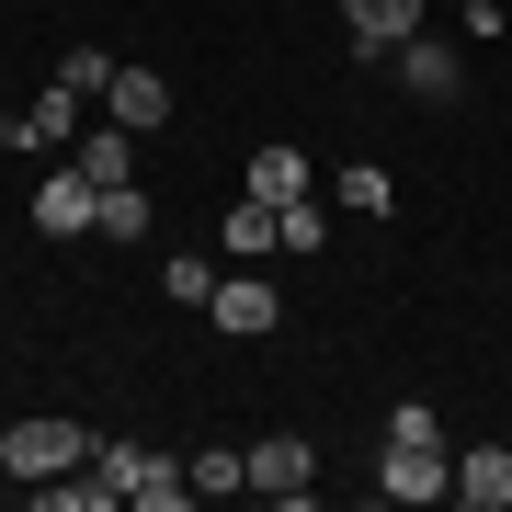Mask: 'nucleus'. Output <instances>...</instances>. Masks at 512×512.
<instances>
[{
    "label": "nucleus",
    "instance_id": "obj_8",
    "mask_svg": "<svg viewBox=\"0 0 512 512\" xmlns=\"http://www.w3.org/2000/svg\"><path fill=\"white\" fill-rule=\"evenodd\" d=\"M80 126H92V114H80V92H69V80H46V92L12 114V148H69Z\"/></svg>",
    "mask_w": 512,
    "mask_h": 512
},
{
    "label": "nucleus",
    "instance_id": "obj_9",
    "mask_svg": "<svg viewBox=\"0 0 512 512\" xmlns=\"http://www.w3.org/2000/svg\"><path fill=\"white\" fill-rule=\"evenodd\" d=\"M342 23H353V57H387L421 35V0H342Z\"/></svg>",
    "mask_w": 512,
    "mask_h": 512
},
{
    "label": "nucleus",
    "instance_id": "obj_13",
    "mask_svg": "<svg viewBox=\"0 0 512 512\" xmlns=\"http://www.w3.org/2000/svg\"><path fill=\"white\" fill-rule=\"evenodd\" d=\"M239 194H262V205H296V194H308V160H296V148H251Z\"/></svg>",
    "mask_w": 512,
    "mask_h": 512
},
{
    "label": "nucleus",
    "instance_id": "obj_19",
    "mask_svg": "<svg viewBox=\"0 0 512 512\" xmlns=\"http://www.w3.org/2000/svg\"><path fill=\"white\" fill-rule=\"evenodd\" d=\"M342 205H353V217H387L399 194H387V171H376V160H353V171H342Z\"/></svg>",
    "mask_w": 512,
    "mask_h": 512
},
{
    "label": "nucleus",
    "instance_id": "obj_14",
    "mask_svg": "<svg viewBox=\"0 0 512 512\" xmlns=\"http://www.w3.org/2000/svg\"><path fill=\"white\" fill-rule=\"evenodd\" d=\"M262 251H285V239H274V205L239 194V205H228V262H262Z\"/></svg>",
    "mask_w": 512,
    "mask_h": 512
},
{
    "label": "nucleus",
    "instance_id": "obj_2",
    "mask_svg": "<svg viewBox=\"0 0 512 512\" xmlns=\"http://www.w3.org/2000/svg\"><path fill=\"white\" fill-rule=\"evenodd\" d=\"M92 467L114 478V501H137V512H183L194 501V467L148 456V444H92Z\"/></svg>",
    "mask_w": 512,
    "mask_h": 512
},
{
    "label": "nucleus",
    "instance_id": "obj_18",
    "mask_svg": "<svg viewBox=\"0 0 512 512\" xmlns=\"http://www.w3.org/2000/svg\"><path fill=\"white\" fill-rule=\"evenodd\" d=\"M92 239H148V194H137V183H114V194H103V217H92Z\"/></svg>",
    "mask_w": 512,
    "mask_h": 512
},
{
    "label": "nucleus",
    "instance_id": "obj_6",
    "mask_svg": "<svg viewBox=\"0 0 512 512\" xmlns=\"http://www.w3.org/2000/svg\"><path fill=\"white\" fill-rule=\"evenodd\" d=\"M205 319H217V330H228V342H262V330H274V319H285V296H274V285H262V274H251V262H239V274H217V296H205Z\"/></svg>",
    "mask_w": 512,
    "mask_h": 512
},
{
    "label": "nucleus",
    "instance_id": "obj_16",
    "mask_svg": "<svg viewBox=\"0 0 512 512\" xmlns=\"http://www.w3.org/2000/svg\"><path fill=\"white\" fill-rule=\"evenodd\" d=\"M160 296H171V308H205V296H217V262H205V251H171L160 262Z\"/></svg>",
    "mask_w": 512,
    "mask_h": 512
},
{
    "label": "nucleus",
    "instance_id": "obj_1",
    "mask_svg": "<svg viewBox=\"0 0 512 512\" xmlns=\"http://www.w3.org/2000/svg\"><path fill=\"white\" fill-rule=\"evenodd\" d=\"M69 467H92V433H80V421H12V433H0V478H23V490H46V478H69Z\"/></svg>",
    "mask_w": 512,
    "mask_h": 512
},
{
    "label": "nucleus",
    "instance_id": "obj_4",
    "mask_svg": "<svg viewBox=\"0 0 512 512\" xmlns=\"http://www.w3.org/2000/svg\"><path fill=\"white\" fill-rule=\"evenodd\" d=\"M92 217H103V183L57 148V171L35 183V228H46V239H92Z\"/></svg>",
    "mask_w": 512,
    "mask_h": 512
},
{
    "label": "nucleus",
    "instance_id": "obj_21",
    "mask_svg": "<svg viewBox=\"0 0 512 512\" xmlns=\"http://www.w3.org/2000/svg\"><path fill=\"white\" fill-rule=\"evenodd\" d=\"M387 444H444V421L421 410V399H399V410H387Z\"/></svg>",
    "mask_w": 512,
    "mask_h": 512
},
{
    "label": "nucleus",
    "instance_id": "obj_5",
    "mask_svg": "<svg viewBox=\"0 0 512 512\" xmlns=\"http://www.w3.org/2000/svg\"><path fill=\"white\" fill-rule=\"evenodd\" d=\"M387 69H399V80H410V103H467V57H456V46H444V35H433V23H421V35H410V46H387Z\"/></svg>",
    "mask_w": 512,
    "mask_h": 512
},
{
    "label": "nucleus",
    "instance_id": "obj_10",
    "mask_svg": "<svg viewBox=\"0 0 512 512\" xmlns=\"http://www.w3.org/2000/svg\"><path fill=\"white\" fill-rule=\"evenodd\" d=\"M103 114L126 137H148V126H171V80L160 69H114V92H103Z\"/></svg>",
    "mask_w": 512,
    "mask_h": 512
},
{
    "label": "nucleus",
    "instance_id": "obj_3",
    "mask_svg": "<svg viewBox=\"0 0 512 512\" xmlns=\"http://www.w3.org/2000/svg\"><path fill=\"white\" fill-rule=\"evenodd\" d=\"M376 501H456V456L444 444H376Z\"/></svg>",
    "mask_w": 512,
    "mask_h": 512
},
{
    "label": "nucleus",
    "instance_id": "obj_12",
    "mask_svg": "<svg viewBox=\"0 0 512 512\" xmlns=\"http://www.w3.org/2000/svg\"><path fill=\"white\" fill-rule=\"evenodd\" d=\"M69 160H80V171H92V183H103V194H114V183H137V137H126V126H114V114H103V126H80V137H69Z\"/></svg>",
    "mask_w": 512,
    "mask_h": 512
},
{
    "label": "nucleus",
    "instance_id": "obj_22",
    "mask_svg": "<svg viewBox=\"0 0 512 512\" xmlns=\"http://www.w3.org/2000/svg\"><path fill=\"white\" fill-rule=\"evenodd\" d=\"M444 12H478V0H444Z\"/></svg>",
    "mask_w": 512,
    "mask_h": 512
},
{
    "label": "nucleus",
    "instance_id": "obj_20",
    "mask_svg": "<svg viewBox=\"0 0 512 512\" xmlns=\"http://www.w3.org/2000/svg\"><path fill=\"white\" fill-rule=\"evenodd\" d=\"M274 239H285V251H319V239H330V217L296 194V205H274Z\"/></svg>",
    "mask_w": 512,
    "mask_h": 512
},
{
    "label": "nucleus",
    "instance_id": "obj_11",
    "mask_svg": "<svg viewBox=\"0 0 512 512\" xmlns=\"http://www.w3.org/2000/svg\"><path fill=\"white\" fill-rule=\"evenodd\" d=\"M456 501L467 512H512V444H467L456 456Z\"/></svg>",
    "mask_w": 512,
    "mask_h": 512
},
{
    "label": "nucleus",
    "instance_id": "obj_17",
    "mask_svg": "<svg viewBox=\"0 0 512 512\" xmlns=\"http://www.w3.org/2000/svg\"><path fill=\"white\" fill-rule=\"evenodd\" d=\"M114 69H126V57H103V46H69V57H57V80H69L80 103H103V92H114Z\"/></svg>",
    "mask_w": 512,
    "mask_h": 512
},
{
    "label": "nucleus",
    "instance_id": "obj_7",
    "mask_svg": "<svg viewBox=\"0 0 512 512\" xmlns=\"http://www.w3.org/2000/svg\"><path fill=\"white\" fill-rule=\"evenodd\" d=\"M308 478H319L308 433H262V444H251V490H262V501H308Z\"/></svg>",
    "mask_w": 512,
    "mask_h": 512
},
{
    "label": "nucleus",
    "instance_id": "obj_15",
    "mask_svg": "<svg viewBox=\"0 0 512 512\" xmlns=\"http://www.w3.org/2000/svg\"><path fill=\"white\" fill-rule=\"evenodd\" d=\"M251 490V456H239V444H205L194 456V501H239Z\"/></svg>",
    "mask_w": 512,
    "mask_h": 512
}]
</instances>
